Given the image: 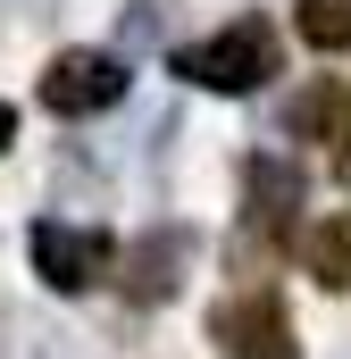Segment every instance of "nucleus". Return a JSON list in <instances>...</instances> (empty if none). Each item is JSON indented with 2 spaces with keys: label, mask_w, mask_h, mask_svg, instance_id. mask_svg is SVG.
<instances>
[{
  "label": "nucleus",
  "mask_w": 351,
  "mask_h": 359,
  "mask_svg": "<svg viewBox=\"0 0 351 359\" xmlns=\"http://www.w3.org/2000/svg\"><path fill=\"white\" fill-rule=\"evenodd\" d=\"M126 100V59L117 50H59L42 67V109L51 117H100Z\"/></svg>",
  "instance_id": "obj_4"
},
{
  "label": "nucleus",
  "mask_w": 351,
  "mask_h": 359,
  "mask_svg": "<svg viewBox=\"0 0 351 359\" xmlns=\"http://www.w3.org/2000/svg\"><path fill=\"white\" fill-rule=\"evenodd\" d=\"M335 117H343V84H310V92L284 100V134H301V142L335 134Z\"/></svg>",
  "instance_id": "obj_8"
},
{
  "label": "nucleus",
  "mask_w": 351,
  "mask_h": 359,
  "mask_svg": "<svg viewBox=\"0 0 351 359\" xmlns=\"http://www.w3.org/2000/svg\"><path fill=\"white\" fill-rule=\"evenodd\" d=\"M8 142H17V109L0 100V151H8Z\"/></svg>",
  "instance_id": "obj_12"
},
{
  "label": "nucleus",
  "mask_w": 351,
  "mask_h": 359,
  "mask_svg": "<svg viewBox=\"0 0 351 359\" xmlns=\"http://www.w3.org/2000/svg\"><path fill=\"white\" fill-rule=\"evenodd\" d=\"M25 259H34V276L51 292H92L109 276V234L100 226H67V217H42L25 234Z\"/></svg>",
  "instance_id": "obj_2"
},
{
  "label": "nucleus",
  "mask_w": 351,
  "mask_h": 359,
  "mask_svg": "<svg viewBox=\"0 0 351 359\" xmlns=\"http://www.w3.org/2000/svg\"><path fill=\"white\" fill-rule=\"evenodd\" d=\"M243 209H251V226H276L284 234V217L301 209V168H284V159H251L243 168Z\"/></svg>",
  "instance_id": "obj_5"
},
{
  "label": "nucleus",
  "mask_w": 351,
  "mask_h": 359,
  "mask_svg": "<svg viewBox=\"0 0 351 359\" xmlns=\"http://www.w3.org/2000/svg\"><path fill=\"white\" fill-rule=\"evenodd\" d=\"M301 259H310V276H318L326 292H351V217L310 226V234H301Z\"/></svg>",
  "instance_id": "obj_7"
},
{
  "label": "nucleus",
  "mask_w": 351,
  "mask_h": 359,
  "mask_svg": "<svg viewBox=\"0 0 351 359\" xmlns=\"http://www.w3.org/2000/svg\"><path fill=\"white\" fill-rule=\"evenodd\" d=\"M209 343L226 359H301L293 318H284L276 292H234V301H218V309H209Z\"/></svg>",
  "instance_id": "obj_3"
},
{
  "label": "nucleus",
  "mask_w": 351,
  "mask_h": 359,
  "mask_svg": "<svg viewBox=\"0 0 351 359\" xmlns=\"http://www.w3.org/2000/svg\"><path fill=\"white\" fill-rule=\"evenodd\" d=\"M184 259H192L184 234H151V243H134V259H126V292H134V301H168L176 284H184Z\"/></svg>",
  "instance_id": "obj_6"
},
{
  "label": "nucleus",
  "mask_w": 351,
  "mask_h": 359,
  "mask_svg": "<svg viewBox=\"0 0 351 359\" xmlns=\"http://www.w3.org/2000/svg\"><path fill=\"white\" fill-rule=\"evenodd\" d=\"M126 42H159V0H134L126 8Z\"/></svg>",
  "instance_id": "obj_11"
},
{
  "label": "nucleus",
  "mask_w": 351,
  "mask_h": 359,
  "mask_svg": "<svg viewBox=\"0 0 351 359\" xmlns=\"http://www.w3.org/2000/svg\"><path fill=\"white\" fill-rule=\"evenodd\" d=\"M168 67H176L192 92L243 100V92H260L267 76H284V42H276V25H267V17H234V25H218L209 42H184Z\"/></svg>",
  "instance_id": "obj_1"
},
{
  "label": "nucleus",
  "mask_w": 351,
  "mask_h": 359,
  "mask_svg": "<svg viewBox=\"0 0 351 359\" xmlns=\"http://www.w3.org/2000/svg\"><path fill=\"white\" fill-rule=\"evenodd\" d=\"M8 359H76V351H67L51 326H17V351H8Z\"/></svg>",
  "instance_id": "obj_10"
},
{
  "label": "nucleus",
  "mask_w": 351,
  "mask_h": 359,
  "mask_svg": "<svg viewBox=\"0 0 351 359\" xmlns=\"http://www.w3.org/2000/svg\"><path fill=\"white\" fill-rule=\"evenodd\" d=\"M343 184H351V142H343Z\"/></svg>",
  "instance_id": "obj_13"
},
{
  "label": "nucleus",
  "mask_w": 351,
  "mask_h": 359,
  "mask_svg": "<svg viewBox=\"0 0 351 359\" xmlns=\"http://www.w3.org/2000/svg\"><path fill=\"white\" fill-rule=\"evenodd\" d=\"M301 42L310 50H351V0H301Z\"/></svg>",
  "instance_id": "obj_9"
}]
</instances>
